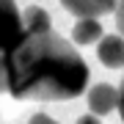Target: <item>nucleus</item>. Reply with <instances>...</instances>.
<instances>
[{"mask_svg": "<svg viewBox=\"0 0 124 124\" xmlns=\"http://www.w3.org/2000/svg\"><path fill=\"white\" fill-rule=\"evenodd\" d=\"M116 31L124 36V0H119V6H116Z\"/></svg>", "mask_w": 124, "mask_h": 124, "instance_id": "obj_9", "label": "nucleus"}, {"mask_svg": "<svg viewBox=\"0 0 124 124\" xmlns=\"http://www.w3.org/2000/svg\"><path fill=\"white\" fill-rule=\"evenodd\" d=\"M28 124H58L55 119H50L47 113H36V116H31V121Z\"/></svg>", "mask_w": 124, "mask_h": 124, "instance_id": "obj_10", "label": "nucleus"}, {"mask_svg": "<svg viewBox=\"0 0 124 124\" xmlns=\"http://www.w3.org/2000/svg\"><path fill=\"white\" fill-rule=\"evenodd\" d=\"M22 25H25V33H39V31H50L53 28V19L44 8L39 6H28L25 14H22Z\"/></svg>", "mask_w": 124, "mask_h": 124, "instance_id": "obj_7", "label": "nucleus"}, {"mask_svg": "<svg viewBox=\"0 0 124 124\" xmlns=\"http://www.w3.org/2000/svg\"><path fill=\"white\" fill-rule=\"evenodd\" d=\"M97 55L108 69H124V36L121 33H108L99 39Z\"/></svg>", "mask_w": 124, "mask_h": 124, "instance_id": "obj_4", "label": "nucleus"}, {"mask_svg": "<svg viewBox=\"0 0 124 124\" xmlns=\"http://www.w3.org/2000/svg\"><path fill=\"white\" fill-rule=\"evenodd\" d=\"M102 25H99V19H94V17H83V19H77L75 28H72V41L75 44H91V41H99L102 39Z\"/></svg>", "mask_w": 124, "mask_h": 124, "instance_id": "obj_6", "label": "nucleus"}, {"mask_svg": "<svg viewBox=\"0 0 124 124\" xmlns=\"http://www.w3.org/2000/svg\"><path fill=\"white\" fill-rule=\"evenodd\" d=\"M61 6L69 14H75L77 19H83V17L99 19L105 14H113L116 6H119V0H61Z\"/></svg>", "mask_w": 124, "mask_h": 124, "instance_id": "obj_3", "label": "nucleus"}, {"mask_svg": "<svg viewBox=\"0 0 124 124\" xmlns=\"http://www.w3.org/2000/svg\"><path fill=\"white\" fill-rule=\"evenodd\" d=\"M119 113H121V121H124V77H121V85H119Z\"/></svg>", "mask_w": 124, "mask_h": 124, "instance_id": "obj_12", "label": "nucleus"}, {"mask_svg": "<svg viewBox=\"0 0 124 124\" xmlns=\"http://www.w3.org/2000/svg\"><path fill=\"white\" fill-rule=\"evenodd\" d=\"M25 36L22 14H19L14 0H0V50L8 53L14 44H19V39Z\"/></svg>", "mask_w": 124, "mask_h": 124, "instance_id": "obj_2", "label": "nucleus"}, {"mask_svg": "<svg viewBox=\"0 0 124 124\" xmlns=\"http://www.w3.org/2000/svg\"><path fill=\"white\" fill-rule=\"evenodd\" d=\"M6 75L14 99L63 102L85 91L91 72L75 44L53 31H39L25 33L6 53Z\"/></svg>", "mask_w": 124, "mask_h": 124, "instance_id": "obj_1", "label": "nucleus"}, {"mask_svg": "<svg viewBox=\"0 0 124 124\" xmlns=\"http://www.w3.org/2000/svg\"><path fill=\"white\" fill-rule=\"evenodd\" d=\"M77 124H102V121L97 119V113H85V116H80V119H77Z\"/></svg>", "mask_w": 124, "mask_h": 124, "instance_id": "obj_11", "label": "nucleus"}, {"mask_svg": "<svg viewBox=\"0 0 124 124\" xmlns=\"http://www.w3.org/2000/svg\"><path fill=\"white\" fill-rule=\"evenodd\" d=\"M8 91V75H6V53L0 50V94Z\"/></svg>", "mask_w": 124, "mask_h": 124, "instance_id": "obj_8", "label": "nucleus"}, {"mask_svg": "<svg viewBox=\"0 0 124 124\" xmlns=\"http://www.w3.org/2000/svg\"><path fill=\"white\" fill-rule=\"evenodd\" d=\"M85 99H88V110L91 113L105 116L113 108H119V88H113L108 83H97V85H91V91H88Z\"/></svg>", "mask_w": 124, "mask_h": 124, "instance_id": "obj_5", "label": "nucleus"}]
</instances>
